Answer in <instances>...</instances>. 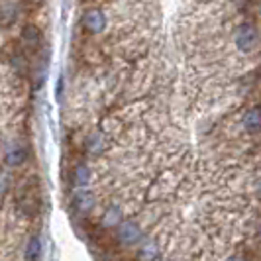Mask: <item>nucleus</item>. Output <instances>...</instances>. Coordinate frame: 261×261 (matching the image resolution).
<instances>
[{
  "label": "nucleus",
  "mask_w": 261,
  "mask_h": 261,
  "mask_svg": "<svg viewBox=\"0 0 261 261\" xmlns=\"http://www.w3.org/2000/svg\"><path fill=\"white\" fill-rule=\"evenodd\" d=\"M18 14H20V10H18L16 2H4V6H2V26H12L14 22L18 20Z\"/></svg>",
  "instance_id": "nucleus-15"
},
{
  "label": "nucleus",
  "mask_w": 261,
  "mask_h": 261,
  "mask_svg": "<svg viewBox=\"0 0 261 261\" xmlns=\"http://www.w3.org/2000/svg\"><path fill=\"white\" fill-rule=\"evenodd\" d=\"M20 39H22V45L28 53H36L41 49L43 45V36H41V30L34 24H28V26L22 28V34H20Z\"/></svg>",
  "instance_id": "nucleus-5"
},
{
  "label": "nucleus",
  "mask_w": 261,
  "mask_h": 261,
  "mask_svg": "<svg viewBox=\"0 0 261 261\" xmlns=\"http://www.w3.org/2000/svg\"><path fill=\"white\" fill-rule=\"evenodd\" d=\"M10 65H12L14 73H18L20 77H32L30 61H28V51H24V53L14 51L12 57H10Z\"/></svg>",
  "instance_id": "nucleus-9"
},
{
  "label": "nucleus",
  "mask_w": 261,
  "mask_h": 261,
  "mask_svg": "<svg viewBox=\"0 0 261 261\" xmlns=\"http://www.w3.org/2000/svg\"><path fill=\"white\" fill-rule=\"evenodd\" d=\"M242 126L248 134H259L261 132V108H249L248 112L244 114Z\"/></svg>",
  "instance_id": "nucleus-8"
},
{
  "label": "nucleus",
  "mask_w": 261,
  "mask_h": 261,
  "mask_svg": "<svg viewBox=\"0 0 261 261\" xmlns=\"http://www.w3.org/2000/svg\"><path fill=\"white\" fill-rule=\"evenodd\" d=\"M73 204H75L77 212L87 214V212H91V210L94 208V198H92V195L85 193V191H77V193H75V198H73Z\"/></svg>",
  "instance_id": "nucleus-13"
},
{
  "label": "nucleus",
  "mask_w": 261,
  "mask_h": 261,
  "mask_svg": "<svg viewBox=\"0 0 261 261\" xmlns=\"http://www.w3.org/2000/svg\"><path fill=\"white\" fill-rule=\"evenodd\" d=\"M16 208L20 210L24 216H36L41 208V200L38 195V187L30 181L18 187V193H16Z\"/></svg>",
  "instance_id": "nucleus-1"
},
{
  "label": "nucleus",
  "mask_w": 261,
  "mask_h": 261,
  "mask_svg": "<svg viewBox=\"0 0 261 261\" xmlns=\"http://www.w3.org/2000/svg\"><path fill=\"white\" fill-rule=\"evenodd\" d=\"M91 169L85 165V163H77V165H73V169H71V183L75 189H85V187H89L91 183Z\"/></svg>",
  "instance_id": "nucleus-7"
},
{
  "label": "nucleus",
  "mask_w": 261,
  "mask_h": 261,
  "mask_svg": "<svg viewBox=\"0 0 261 261\" xmlns=\"http://www.w3.org/2000/svg\"><path fill=\"white\" fill-rule=\"evenodd\" d=\"M226 261H248L246 257H242V255H230Z\"/></svg>",
  "instance_id": "nucleus-16"
},
{
  "label": "nucleus",
  "mask_w": 261,
  "mask_h": 261,
  "mask_svg": "<svg viewBox=\"0 0 261 261\" xmlns=\"http://www.w3.org/2000/svg\"><path fill=\"white\" fill-rule=\"evenodd\" d=\"M236 47L242 53H251L259 43V34L251 24H240L236 30Z\"/></svg>",
  "instance_id": "nucleus-3"
},
{
  "label": "nucleus",
  "mask_w": 261,
  "mask_h": 261,
  "mask_svg": "<svg viewBox=\"0 0 261 261\" xmlns=\"http://www.w3.org/2000/svg\"><path fill=\"white\" fill-rule=\"evenodd\" d=\"M116 242L124 248H130V246H136L142 242V228L140 224L134 222V220H122L120 226L116 228Z\"/></svg>",
  "instance_id": "nucleus-2"
},
{
  "label": "nucleus",
  "mask_w": 261,
  "mask_h": 261,
  "mask_svg": "<svg viewBox=\"0 0 261 261\" xmlns=\"http://www.w3.org/2000/svg\"><path fill=\"white\" fill-rule=\"evenodd\" d=\"M120 222H122V208L116 206V204L108 206L106 212L102 214V218H100V226L106 228V230H110V228H118Z\"/></svg>",
  "instance_id": "nucleus-10"
},
{
  "label": "nucleus",
  "mask_w": 261,
  "mask_h": 261,
  "mask_svg": "<svg viewBox=\"0 0 261 261\" xmlns=\"http://www.w3.org/2000/svg\"><path fill=\"white\" fill-rule=\"evenodd\" d=\"M81 22H83V28L89 34H102L106 30V16L98 8H89L87 12L83 14Z\"/></svg>",
  "instance_id": "nucleus-4"
},
{
  "label": "nucleus",
  "mask_w": 261,
  "mask_h": 261,
  "mask_svg": "<svg viewBox=\"0 0 261 261\" xmlns=\"http://www.w3.org/2000/svg\"><path fill=\"white\" fill-rule=\"evenodd\" d=\"M4 161H6L8 167L24 165L28 161V145L20 144V142H14V144L4 151Z\"/></svg>",
  "instance_id": "nucleus-6"
},
{
  "label": "nucleus",
  "mask_w": 261,
  "mask_h": 261,
  "mask_svg": "<svg viewBox=\"0 0 261 261\" xmlns=\"http://www.w3.org/2000/svg\"><path fill=\"white\" fill-rule=\"evenodd\" d=\"M24 257H26V261H39V257H41V240H39V236H32L28 240L26 249H24Z\"/></svg>",
  "instance_id": "nucleus-14"
},
{
  "label": "nucleus",
  "mask_w": 261,
  "mask_h": 261,
  "mask_svg": "<svg viewBox=\"0 0 261 261\" xmlns=\"http://www.w3.org/2000/svg\"><path fill=\"white\" fill-rule=\"evenodd\" d=\"M159 257H161L159 246L151 240H145L138 249V261H157Z\"/></svg>",
  "instance_id": "nucleus-11"
},
{
  "label": "nucleus",
  "mask_w": 261,
  "mask_h": 261,
  "mask_svg": "<svg viewBox=\"0 0 261 261\" xmlns=\"http://www.w3.org/2000/svg\"><path fill=\"white\" fill-rule=\"evenodd\" d=\"M157 261H167V259H161V257H159V259H157Z\"/></svg>",
  "instance_id": "nucleus-17"
},
{
  "label": "nucleus",
  "mask_w": 261,
  "mask_h": 261,
  "mask_svg": "<svg viewBox=\"0 0 261 261\" xmlns=\"http://www.w3.org/2000/svg\"><path fill=\"white\" fill-rule=\"evenodd\" d=\"M85 149H87L91 155H100L106 149L105 136H100V134H91V136H87V140H85Z\"/></svg>",
  "instance_id": "nucleus-12"
}]
</instances>
